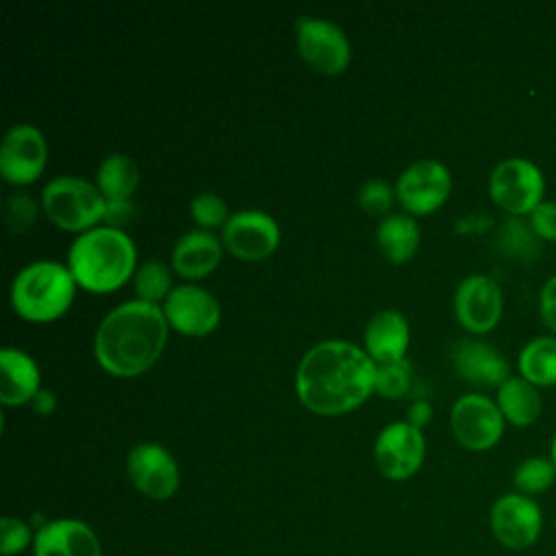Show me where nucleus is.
Returning a JSON list of instances; mask_svg holds the SVG:
<instances>
[{
  "mask_svg": "<svg viewBox=\"0 0 556 556\" xmlns=\"http://www.w3.org/2000/svg\"><path fill=\"white\" fill-rule=\"evenodd\" d=\"M556 482V465L547 456L523 458L513 471V486L517 493L534 497L552 489Z\"/></svg>",
  "mask_w": 556,
  "mask_h": 556,
  "instance_id": "obj_27",
  "label": "nucleus"
},
{
  "mask_svg": "<svg viewBox=\"0 0 556 556\" xmlns=\"http://www.w3.org/2000/svg\"><path fill=\"white\" fill-rule=\"evenodd\" d=\"M222 258L219 239L204 228L185 232L172 248V265L182 278H202Z\"/></svg>",
  "mask_w": 556,
  "mask_h": 556,
  "instance_id": "obj_21",
  "label": "nucleus"
},
{
  "mask_svg": "<svg viewBox=\"0 0 556 556\" xmlns=\"http://www.w3.org/2000/svg\"><path fill=\"white\" fill-rule=\"evenodd\" d=\"M554 530H556V519H554Z\"/></svg>",
  "mask_w": 556,
  "mask_h": 556,
  "instance_id": "obj_40",
  "label": "nucleus"
},
{
  "mask_svg": "<svg viewBox=\"0 0 556 556\" xmlns=\"http://www.w3.org/2000/svg\"><path fill=\"white\" fill-rule=\"evenodd\" d=\"M295 41L302 59L321 74H339L350 63L348 35L330 20L317 15L298 17Z\"/></svg>",
  "mask_w": 556,
  "mask_h": 556,
  "instance_id": "obj_9",
  "label": "nucleus"
},
{
  "mask_svg": "<svg viewBox=\"0 0 556 556\" xmlns=\"http://www.w3.org/2000/svg\"><path fill=\"white\" fill-rule=\"evenodd\" d=\"M37 217V202L28 193H13L4 204V222L11 232H24Z\"/></svg>",
  "mask_w": 556,
  "mask_h": 556,
  "instance_id": "obj_32",
  "label": "nucleus"
},
{
  "mask_svg": "<svg viewBox=\"0 0 556 556\" xmlns=\"http://www.w3.org/2000/svg\"><path fill=\"white\" fill-rule=\"evenodd\" d=\"M495 404L500 406L504 419L519 428L534 424L541 415V395L536 387L521 376H510L497 387Z\"/></svg>",
  "mask_w": 556,
  "mask_h": 556,
  "instance_id": "obj_22",
  "label": "nucleus"
},
{
  "mask_svg": "<svg viewBox=\"0 0 556 556\" xmlns=\"http://www.w3.org/2000/svg\"><path fill=\"white\" fill-rule=\"evenodd\" d=\"M539 313L547 328L556 332V276L547 278L539 295Z\"/></svg>",
  "mask_w": 556,
  "mask_h": 556,
  "instance_id": "obj_35",
  "label": "nucleus"
},
{
  "mask_svg": "<svg viewBox=\"0 0 556 556\" xmlns=\"http://www.w3.org/2000/svg\"><path fill=\"white\" fill-rule=\"evenodd\" d=\"M163 306L128 300L104 315L96 330L93 352L102 369L113 376H137L163 352L167 341Z\"/></svg>",
  "mask_w": 556,
  "mask_h": 556,
  "instance_id": "obj_2",
  "label": "nucleus"
},
{
  "mask_svg": "<svg viewBox=\"0 0 556 556\" xmlns=\"http://www.w3.org/2000/svg\"><path fill=\"white\" fill-rule=\"evenodd\" d=\"M222 241L230 254L241 261H261L269 256L278 241V222L261 208H241L228 217L222 228Z\"/></svg>",
  "mask_w": 556,
  "mask_h": 556,
  "instance_id": "obj_13",
  "label": "nucleus"
},
{
  "mask_svg": "<svg viewBox=\"0 0 556 556\" xmlns=\"http://www.w3.org/2000/svg\"><path fill=\"white\" fill-rule=\"evenodd\" d=\"M126 471L132 486L156 502L169 500L180 484L178 463L159 443L135 445L126 456Z\"/></svg>",
  "mask_w": 556,
  "mask_h": 556,
  "instance_id": "obj_12",
  "label": "nucleus"
},
{
  "mask_svg": "<svg viewBox=\"0 0 556 556\" xmlns=\"http://www.w3.org/2000/svg\"><path fill=\"white\" fill-rule=\"evenodd\" d=\"M410 387V365L406 358L378 363L376 365V380L374 391L384 397H402Z\"/></svg>",
  "mask_w": 556,
  "mask_h": 556,
  "instance_id": "obj_29",
  "label": "nucleus"
},
{
  "mask_svg": "<svg viewBox=\"0 0 556 556\" xmlns=\"http://www.w3.org/2000/svg\"><path fill=\"white\" fill-rule=\"evenodd\" d=\"M167 324L189 337H202L217 328L222 311L213 293L198 285H178L163 300Z\"/></svg>",
  "mask_w": 556,
  "mask_h": 556,
  "instance_id": "obj_16",
  "label": "nucleus"
},
{
  "mask_svg": "<svg viewBox=\"0 0 556 556\" xmlns=\"http://www.w3.org/2000/svg\"><path fill=\"white\" fill-rule=\"evenodd\" d=\"M376 243L391 263L408 261L419 245V228L406 213H389L376 228Z\"/></svg>",
  "mask_w": 556,
  "mask_h": 556,
  "instance_id": "obj_23",
  "label": "nucleus"
},
{
  "mask_svg": "<svg viewBox=\"0 0 556 556\" xmlns=\"http://www.w3.org/2000/svg\"><path fill=\"white\" fill-rule=\"evenodd\" d=\"M30 402H33V408H35L37 413H41V415L52 413V410H54V406H56V402H54V393H50V391H46V389H39V391H37V395H35Z\"/></svg>",
  "mask_w": 556,
  "mask_h": 556,
  "instance_id": "obj_38",
  "label": "nucleus"
},
{
  "mask_svg": "<svg viewBox=\"0 0 556 556\" xmlns=\"http://www.w3.org/2000/svg\"><path fill=\"white\" fill-rule=\"evenodd\" d=\"M528 224L543 241H556V202L543 200L530 215Z\"/></svg>",
  "mask_w": 556,
  "mask_h": 556,
  "instance_id": "obj_34",
  "label": "nucleus"
},
{
  "mask_svg": "<svg viewBox=\"0 0 556 556\" xmlns=\"http://www.w3.org/2000/svg\"><path fill=\"white\" fill-rule=\"evenodd\" d=\"M132 285L137 300L159 304V300H165L172 291V276L163 261L148 258L135 269Z\"/></svg>",
  "mask_w": 556,
  "mask_h": 556,
  "instance_id": "obj_28",
  "label": "nucleus"
},
{
  "mask_svg": "<svg viewBox=\"0 0 556 556\" xmlns=\"http://www.w3.org/2000/svg\"><path fill=\"white\" fill-rule=\"evenodd\" d=\"M41 374L30 354L20 348H2L0 352V402L17 406L30 402L39 391Z\"/></svg>",
  "mask_w": 556,
  "mask_h": 556,
  "instance_id": "obj_20",
  "label": "nucleus"
},
{
  "mask_svg": "<svg viewBox=\"0 0 556 556\" xmlns=\"http://www.w3.org/2000/svg\"><path fill=\"white\" fill-rule=\"evenodd\" d=\"M376 363L371 356L341 339L313 345L295 371V391L317 415H341L356 408L374 391Z\"/></svg>",
  "mask_w": 556,
  "mask_h": 556,
  "instance_id": "obj_1",
  "label": "nucleus"
},
{
  "mask_svg": "<svg viewBox=\"0 0 556 556\" xmlns=\"http://www.w3.org/2000/svg\"><path fill=\"white\" fill-rule=\"evenodd\" d=\"M189 213L195 219V224H200L204 230L217 228L228 222V206L224 202V198H219L213 191H200L198 195L191 198L189 202Z\"/></svg>",
  "mask_w": 556,
  "mask_h": 556,
  "instance_id": "obj_30",
  "label": "nucleus"
},
{
  "mask_svg": "<svg viewBox=\"0 0 556 556\" xmlns=\"http://www.w3.org/2000/svg\"><path fill=\"white\" fill-rule=\"evenodd\" d=\"M458 376L476 387H500L510 378L508 361L491 343L478 339H460L452 352Z\"/></svg>",
  "mask_w": 556,
  "mask_h": 556,
  "instance_id": "obj_18",
  "label": "nucleus"
},
{
  "mask_svg": "<svg viewBox=\"0 0 556 556\" xmlns=\"http://www.w3.org/2000/svg\"><path fill=\"white\" fill-rule=\"evenodd\" d=\"M489 526L502 547L523 552L539 541L543 530V513L534 497L513 491L493 502L489 510Z\"/></svg>",
  "mask_w": 556,
  "mask_h": 556,
  "instance_id": "obj_7",
  "label": "nucleus"
},
{
  "mask_svg": "<svg viewBox=\"0 0 556 556\" xmlns=\"http://www.w3.org/2000/svg\"><path fill=\"white\" fill-rule=\"evenodd\" d=\"M450 191V169L437 159L415 161L395 182V195L410 215H428L437 211L447 200Z\"/></svg>",
  "mask_w": 556,
  "mask_h": 556,
  "instance_id": "obj_11",
  "label": "nucleus"
},
{
  "mask_svg": "<svg viewBox=\"0 0 556 556\" xmlns=\"http://www.w3.org/2000/svg\"><path fill=\"white\" fill-rule=\"evenodd\" d=\"M495 243L504 256L523 261V263H532L541 252L539 237L534 235V230L523 217H508L500 226Z\"/></svg>",
  "mask_w": 556,
  "mask_h": 556,
  "instance_id": "obj_26",
  "label": "nucleus"
},
{
  "mask_svg": "<svg viewBox=\"0 0 556 556\" xmlns=\"http://www.w3.org/2000/svg\"><path fill=\"white\" fill-rule=\"evenodd\" d=\"M426 441L421 428L408 421L384 426L374 443V460L378 471L389 480H406L421 467Z\"/></svg>",
  "mask_w": 556,
  "mask_h": 556,
  "instance_id": "obj_10",
  "label": "nucleus"
},
{
  "mask_svg": "<svg viewBox=\"0 0 556 556\" xmlns=\"http://www.w3.org/2000/svg\"><path fill=\"white\" fill-rule=\"evenodd\" d=\"M504 424L506 419L495 400L482 393L460 395L450 410V426L456 441L471 452L491 450L502 439Z\"/></svg>",
  "mask_w": 556,
  "mask_h": 556,
  "instance_id": "obj_8",
  "label": "nucleus"
},
{
  "mask_svg": "<svg viewBox=\"0 0 556 556\" xmlns=\"http://www.w3.org/2000/svg\"><path fill=\"white\" fill-rule=\"evenodd\" d=\"M41 206L52 224L83 235L104 219L106 200L89 180L65 174L46 182L41 191Z\"/></svg>",
  "mask_w": 556,
  "mask_h": 556,
  "instance_id": "obj_5",
  "label": "nucleus"
},
{
  "mask_svg": "<svg viewBox=\"0 0 556 556\" xmlns=\"http://www.w3.org/2000/svg\"><path fill=\"white\" fill-rule=\"evenodd\" d=\"M135 261L132 239L111 226H96L78 235L67 250V267L76 285L93 293L122 287L135 274Z\"/></svg>",
  "mask_w": 556,
  "mask_h": 556,
  "instance_id": "obj_3",
  "label": "nucleus"
},
{
  "mask_svg": "<svg viewBox=\"0 0 556 556\" xmlns=\"http://www.w3.org/2000/svg\"><path fill=\"white\" fill-rule=\"evenodd\" d=\"M132 217H135V204L130 200L106 202V211H104L106 226L122 230V226H126Z\"/></svg>",
  "mask_w": 556,
  "mask_h": 556,
  "instance_id": "obj_36",
  "label": "nucleus"
},
{
  "mask_svg": "<svg viewBox=\"0 0 556 556\" xmlns=\"http://www.w3.org/2000/svg\"><path fill=\"white\" fill-rule=\"evenodd\" d=\"M545 178L541 169L521 156L500 161L489 176L491 200L510 217L530 215L541 202Z\"/></svg>",
  "mask_w": 556,
  "mask_h": 556,
  "instance_id": "obj_6",
  "label": "nucleus"
},
{
  "mask_svg": "<svg viewBox=\"0 0 556 556\" xmlns=\"http://www.w3.org/2000/svg\"><path fill=\"white\" fill-rule=\"evenodd\" d=\"M33 543H35V532L26 521L11 515H4L0 519V554L2 556H17Z\"/></svg>",
  "mask_w": 556,
  "mask_h": 556,
  "instance_id": "obj_31",
  "label": "nucleus"
},
{
  "mask_svg": "<svg viewBox=\"0 0 556 556\" xmlns=\"http://www.w3.org/2000/svg\"><path fill=\"white\" fill-rule=\"evenodd\" d=\"M48 148L41 130L33 124H15L0 146V174L11 185H28L46 167Z\"/></svg>",
  "mask_w": 556,
  "mask_h": 556,
  "instance_id": "obj_15",
  "label": "nucleus"
},
{
  "mask_svg": "<svg viewBox=\"0 0 556 556\" xmlns=\"http://www.w3.org/2000/svg\"><path fill=\"white\" fill-rule=\"evenodd\" d=\"M395 195V189L384 180H367L358 189V204L363 211L371 215H382L391 208Z\"/></svg>",
  "mask_w": 556,
  "mask_h": 556,
  "instance_id": "obj_33",
  "label": "nucleus"
},
{
  "mask_svg": "<svg viewBox=\"0 0 556 556\" xmlns=\"http://www.w3.org/2000/svg\"><path fill=\"white\" fill-rule=\"evenodd\" d=\"M502 308L504 298L495 278L486 274H469L458 282L454 293V313L465 330L473 334L493 330L502 317Z\"/></svg>",
  "mask_w": 556,
  "mask_h": 556,
  "instance_id": "obj_14",
  "label": "nucleus"
},
{
  "mask_svg": "<svg viewBox=\"0 0 556 556\" xmlns=\"http://www.w3.org/2000/svg\"><path fill=\"white\" fill-rule=\"evenodd\" d=\"M549 458H552V463L556 465V434H554V439H552V447H549Z\"/></svg>",
  "mask_w": 556,
  "mask_h": 556,
  "instance_id": "obj_39",
  "label": "nucleus"
},
{
  "mask_svg": "<svg viewBox=\"0 0 556 556\" xmlns=\"http://www.w3.org/2000/svg\"><path fill=\"white\" fill-rule=\"evenodd\" d=\"M365 352L371 356V361L378 363H391L406 358V348L410 341L408 321L406 317L395 308H382L371 315V319L365 326Z\"/></svg>",
  "mask_w": 556,
  "mask_h": 556,
  "instance_id": "obj_19",
  "label": "nucleus"
},
{
  "mask_svg": "<svg viewBox=\"0 0 556 556\" xmlns=\"http://www.w3.org/2000/svg\"><path fill=\"white\" fill-rule=\"evenodd\" d=\"M519 374L534 387L556 384V337H536L528 341L517 358Z\"/></svg>",
  "mask_w": 556,
  "mask_h": 556,
  "instance_id": "obj_25",
  "label": "nucleus"
},
{
  "mask_svg": "<svg viewBox=\"0 0 556 556\" xmlns=\"http://www.w3.org/2000/svg\"><path fill=\"white\" fill-rule=\"evenodd\" d=\"M406 417H408L406 421L413 424V426H417V428L426 426V424L430 421V417H432V406H430V402H426V400H413L410 406H408V410H406Z\"/></svg>",
  "mask_w": 556,
  "mask_h": 556,
  "instance_id": "obj_37",
  "label": "nucleus"
},
{
  "mask_svg": "<svg viewBox=\"0 0 556 556\" xmlns=\"http://www.w3.org/2000/svg\"><path fill=\"white\" fill-rule=\"evenodd\" d=\"M137 185H139V167L130 156L122 152H113L100 161L96 172V187L100 189L106 202L130 200Z\"/></svg>",
  "mask_w": 556,
  "mask_h": 556,
  "instance_id": "obj_24",
  "label": "nucleus"
},
{
  "mask_svg": "<svg viewBox=\"0 0 556 556\" xmlns=\"http://www.w3.org/2000/svg\"><path fill=\"white\" fill-rule=\"evenodd\" d=\"M76 293V280L59 261H35L17 271L11 282V306L28 321H52L61 317Z\"/></svg>",
  "mask_w": 556,
  "mask_h": 556,
  "instance_id": "obj_4",
  "label": "nucleus"
},
{
  "mask_svg": "<svg viewBox=\"0 0 556 556\" xmlns=\"http://www.w3.org/2000/svg\"><path fill=\"white\" fill-rule=\"evenodd\" d=\"M35 556H102L100 539L80 519H50L35 532Z\"/></svg>",
  "mask_w": 556,
  "mask_h": 556,
  "instance_id": "obj_17",
  "label": "nucleus"
}]
</instances>
